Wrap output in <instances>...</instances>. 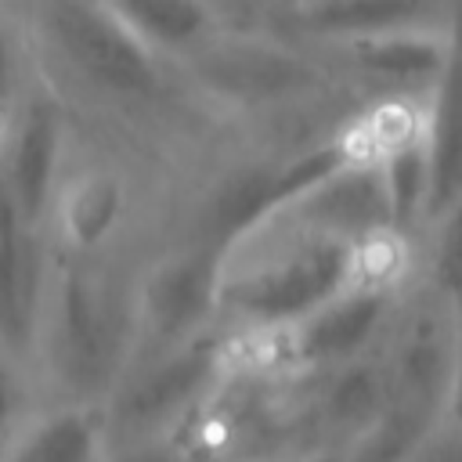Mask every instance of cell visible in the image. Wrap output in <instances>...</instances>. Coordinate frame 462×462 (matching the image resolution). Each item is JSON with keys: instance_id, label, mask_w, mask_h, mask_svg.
Instances as JSON below:
<instances>
[{"instance_id": "obj_1", "label": "cell", "mask_w": 462, "mask_h": 462, "mask_svg": "<svg viewBox=\"0 0 462 462\" xmlns=\"http://www.w3.org/2000/svg\"><path fill=\"white\" fill-rule=\"evenodd\" d=\"M126 303L101 274L72 267L51 282L36 346L76 404L116 379L126 346Z\"/></svg>"}, {"instance_id": "obj_2", "label": "cell", "mask_w": 462, "mask_h": 462, "mask_svg": "<svg viewBox=\"0 0 462 462\" xmlns=\"http://www.w3.org/2000/svg\"><path fill=\"white\" fill-rule=\"evenodd\" d=\"M29 14L47 47L94 87L108 94H148L155 87L148 43L130 29L119 7L40 4Z\"/></svg>"}, {"instance_id": "obj_3", "label": "cell", "mask_w": 462, "mask_h": 462, "mask_svg": "<svg viewBox=\"0 0 462 462\" xmlns=\"http://www.w3.org/2000/svg\"><path fill=\"white\" fill-rule=\"evenodd\" d=\"M47 300L43 231L32 227L0 184V354L11 361L36 350Z\"/></svg>"}, {"instance_id": "obj_4", "label": "cell", "mask_w": 462, "mask_h": 462, "mask_svg": "<svg viewBox=\"0 0 462 462\" xmlns=\"http://www.w3.org/2000/svg\"><path fill=\"white\" fill-rule=\"evenodd\" d=\"M58 148H61L58 112L43 97L29 101L18 112V119H11L7 126V137L0 148V184L7 188L18 213L32 227H43L51 213Z\"/></svg>"}, {"instance_id": "obj_5", "label": "cell", "mask_w": 462, "mask_h": 462, "mask_svg": "<svg viewBox=\"0 0 462 462\" xmlns=\"http://www.w3.org/2000/svg\"><path fill=\"white\" fill-rule=\"evenodd\" d=\"M105 430L87 404H61L22 422L0 448V462H97Z\"/></svg>"}, {"instance_id": "obj_6", "label": "cell", "mask_w": 462, "mask_h": 462, "mask_svg": "<svg viewBox=\"0 0 462 462\" xmlns=\"http://www.w3.org/2000/svg\"><path fill=\"white\" fill-rule=\"evenodd\" d=\"M119 206H123V191L112 177L83 173L61 191L54 217H58V227L72 249H94L116 227Z\"/></svg>"}, {"instance_id": "obj_7", "label": "cell", "mask_w": 462, "mask_h": 462, "mask_svg": "<svg viewBox=\"0 0 462 462\" xmlns=\"http://www.w3.org/2000/svg\"><path fill=\"white\" fill-rule=\"evenodd\" d=\"M18 397H22V390H18L14 361H11L7 354H0V433L14 422V415H18Z\"/></svg>"}, {"instance_id": "obj_8", "label": "cell", "mask_w": 462, "mask_h": 462, "mask_svg": "<svg viewBox=\"0 0 462 462\" xmlns=\"http://www.w3.org/2000/svg\"><path fill=\"white\" fill-rule=\"evenodd\" d=\"M7 126H11V116L0 108V148H4V137H7Z\"/></svg>"}, {"instance_id": "obj_9", "label": "cell", "mask_w": 462, "mask_h": 462, "mask_svg": "<svg viewBox=\"0 0 462 462\" xmlns=\"http://www.w3.org/2000/svg\"><path fill=\"white\" fill-rule=\"evenodd\" d=\"M458 411H462V375H458Z\"/></svg>"}, {"instance_id": "obj_10", "label": "cell", "mask_w": 462, "mask_h": 462, "mask_svg": "<svg viewBox=\"0 0 462 462\" xmlns=\"http://www.w3.org/2000/svg\"><path fill=\"white\" fill-rule=\"evenodd\" d=\"M0 18H4V7H0Z\"/></svg>"}]
</instances>
